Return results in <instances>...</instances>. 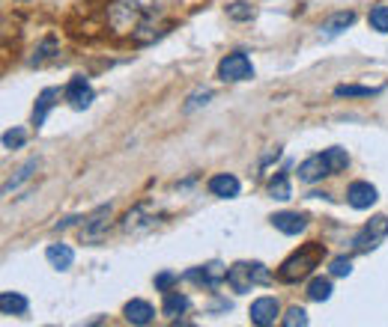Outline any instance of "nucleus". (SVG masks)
<instances>
[{
    "label": "nucleus",
    "mask_w": 388,
    "mask_h": 327,
    "mask_svg": "<svg viewBox=\"0 0 388 327\" xmlns=\"http://www.w3.org/2000/svg\"><path fill=\"white\" fill-rule=\"evenodd\" d=\"M227 283L233 291L239 295H248L251 286H254V274H251V262H236L227 268Z\"/></svg>",
    "instance_id": "f8f14e48"
},
{
    "label": "nucleus",
    "mask_w": 388,
    "mask_h": 327,
    "mask_svg": "<svg viewBox=\"0 0 388 327\" xmlns=\"http://www.w3.org/2000/svg\"><path fill=\"white\" fill-rule=\"evenodd\" d=\"M227 15H230L233 21H251V18H254V6L245 3V0H236V3L227 6Z\"/></svg>",
    "instance_id": "a878e982"
},
{
    "label": "nucleus",
    "mask_w": 388,
    "mask_h": 327,
    "mask_svg": "<svg viewBox=\"0 0 388 327\" xmlns=\"http://www.w3.org/2000/svg\"><path fill=\"white\" fill-rule=\"evenodd\" d=\"M352 21H356V13H352V9H347V13H335L331 18L323 21V27H319V36H323V39H335L347 27H352Z\"/></svg>",
    "instance_id": "2eb2a0df"
},
{
    "label": "nucleus",
    "mask_w": 388,
    "mask_h": 327,
    "mask_svg": "<svg viewBox=\"0 0 388 327\" xmlns=\"http://www.w3.org/2000/svg\"><path fill=\"white\" fill-rule=\"evenodd\" d=\"M57 98H60V89H54V86H48V89H42L39 93V98H36V107H33V126H42V122L48 119V114H51V107L57 105Z\"/></svg>",
    "instance_id": "f3484780"
},
{
    "label": "nucleus",
    "mask_w": 388,
    "mask_h": 327,
    "mask_svg": "<svg viewBox=\"0 0 388 327\" xmlns=\"http://www.w3.org/2000/svg\"><path fill=\"white\" fill-rule=\"evenodd\" d=\"M45 259L54 265V268H60V271H66L72 262H75V250L69 244H51L48 250H45Z\"/></svg>",
    "instance_id": "a211bd4d"
},
{
    "label": "nucleus",
    "mask_w": 388,
    "mask_h": 327,
    "mask_svg": "<svg viewBox=\"0 0 388 327\" xmlns=\"http://www.w3.org/2000/svg\"><path fill=\"white\" fill-rule=\"evenodd\" d=\"M66 101L75 107V110H87L93 105V86L87 84L84 75H75L69 84H66Z\"/></svg>",
    "instance_id": "423d86ee"
},
{
    "label": "nucleus",
    "mask_w": 388,
    "mask_h": 327,
    "mask_svg": "<svg viewBox=\"0 0 388 327\" xmlns=\"http://www.w3.org/2000/svg\"><path fill=\"white\" fill-rule=\"evenodd\" d=\"M272 227L278 229V232H284V235H299V232H305L308 220L299 211H278L272 218Z\"/></svg>",
    "instance_id": "4468645a"
},
{
    "label": "nucleus",
    "mask_w": 388,
    "mask_h": 327,
    "mask_svg": "<svg viewBox=\"0 0 388 327\" xmlns=\"http://www.w3.org/2000/svg\"><path fill=\"white\" fill-rule=\"evenodd\" d=\"M281 315V303L275 301V298H257L251 303V324H257V327H269L275 324V319Z\"/></svg>",
    "instance_id": "6e6552de"
},
{
    "label": "nucleus",
    "mask_w": 388,
    "mask_h": 327,
    "mask_svg": "<svg viewBox=\"0 0 388 327\" xmlns=\"http://www.w3.org/2000/svg\"><path fill=\"white\" fill-rule=\"evenodd\" d=\"M36 167H39V161H36V158H30L27 164H21L18 170H15V176H13V178H9V182L3 185V194H13V190H18V188L24 185L27 178L33 176V173H36Z\"/></svg>",
    "instance_id": "aec40b11"
},
{
    "label": "nucleus",
    "mask_w": 388,
    "mask_h": 327,
    "mask_svg": "<svg viewBox=\"0 0 388 327\" xmlns=\"http://www.w3.org/2000/svg\"><path fill=\"white\" fill-rule=\"evenodd\" d=\"M352 271V262L347 256H338V259H331V277H347Z\"/></svg>",
    "instance_id": "2f4dec72"
},
{
    "label": "nucleus",
    "mask_w": 388,
    "mask_h": 327,
    "mask_svg": "<svg viewBox=\"0 0 388 327\" xmlns=\"http://www.w3.org/2000/svg\"><path fill=\"white\" fill-rule=\"evenodd\" d=\"M388 235V218L385 214H376V218H371L368 223L361 227V232L356 235V241H352V247H356V253H368V250H376Z\"/></svg>",
    "instance_id": "7ed1b4c3"
},
{
    "label": "nucleus",
    "mask_w": 388,
    "mask_h": 327,
    "mask_svg": "<svg viewBox=\"0 0 388 327\" xmlns=\"http://www.w3.org/2000/svg\"><path fill=\"white\" fill-rule=\"evenodd\" d=\"M323 253H326L323 244H308V247H302L299 253H293L290 259H284V262H281L278 280H281V283H299V280H305L310 271L319 265Z\"/></svg>",
    "instance_id": "f257e3e1"
},
{
    "label": "nucleus",
    "mask_w": 388,
    "mask_h": 327,
    "mask_svg": "<svg viewBox=\"0 0 388 327\" xmlns=\"http://www.w3.org/2000/svg\"><path fill=\"white\" fill-rule=\"evenodd\" d=\"M308 298H310V301H319V303L329 301V298H331V280L314 277V280L308 283Z\"/></svg>",
    "instance_id": "b1692460"
},
{
    "label": "nucleus",
    "mask_w": 388,
    "mask_h": 327,
    "mask_svg": "<svg viewBox=\"0 0 388 327\" xmlns=\"http://www.w3.org/2000/svg\"><path fill=\"white\" fill-rule=\"evenodd\" d=\"M323 158H326V164H329L331 173H340V170H347V167H350V155H347V149H340V146H331V149H326Z\"/></svg>",
    "instance_id": "5701e85b"
},
{
    "label": "nucleus",
    "mask_w": 388,
    "mask_h": 327,
    "mask_svg": "<svg viewBox=\"0 0 388 327\" xmlns=\"http://www.w3.org/2000/svg\"><path fill=\"white\" fill-rule=\"evenodd\" d=\"M269 194L275 197V199H290L293 197V190H290V178H287V173H278L269 182Z\"/></svg>",
    "instance_id": "393cba45"
},
{
    "label": "nucleus",
    "mask_w": 388,
    "mask_h": 327,
    "mask_svg": "<svg viewBox=\"0 0 388 327\" xmlns=\"http://www.w3.org/2000/svg\"><path fill=\"white\" fill-rule=\"evenodd\" d=\"M323 176H331V170H329V164H326L323 155H310V158H305V161L299 164V178H302L305 185H314Z\"/></svg>",
    "instance_id": "9d476101"
},
{
    "label": "nucleus",
    "mask_w": 388,
    "mask_h": 327,
    "mask_svg": "<svg viewBox=\"0 0 388 327\" xmlns=\"http://www.w3.org/2000/svg\"><path fill=\"white\" fill-rule=\"evenodd\" d=\"M376 199H380V194H376V188L371 182H352L350 190H347V202L352 208H359V211L371 208Z\"/></svg>",
    "instance_id": "1a4fd4ad"
},
{
    "label": "nucleus",
    "mask_w": 388,
    "mask_h": 327,
    "mask_svg": "<svg viewBox=\"0 0 388 327\" xmlns=\"http://www.w3.org/2000/svg\"><path fill=\"white\" fill-rule=\"evenodd\" d=\"M209 98H213V93H209V89H197V93L188 96V101H185V107H182V110H185V114H194V110H197V107H203Z\"/></svg>",
    "instance_id": "7c9ffc66"
},
{
    "label": "nucleus",
    "mask_w": 388,
    "mask_h": 327,
    "mask_svg": "<svg viewBox=\"0 0 388 327\" xmlns=\"http://www.w3.org/2000/svg\"><path fill=\"white\" fill-rule=\"evenodd\" d=\"M239 190H242V185H239V178L233 173H218V176L209 178V194H213V197L233 199V197H239Z\"/></svg>",
    "instance_id": "ddd939ff"
},
{
    "label": "nucleus",
    "mask_w": 388,
    "mask_h": 327,
    "mask_svg": "<svg viewBox=\"0 0 388 327\" xmlns=\"http://www.w3.org/2000/svg\"><path fill=\"white\" fill-rule=\"evenodd\" d=\"M380 89L382 86H359V84H340L335 86V96L338 98H371V96H380Z\"/></svg>",
    "instance_id": "4be33fe9"
},
{
    "label": "nucleus",
    "mask_w": 388,
    "mask_h": 327,
    "mask_svg": "<svg viewBox=\"0 0 388 327\" xmlns=\"http://www.w3.org/2000/svg\"><path fill=\"white\" fill-rule=\"evenodd\" d=\"M176 280H180V277H176L173 271H161V274L155 277V289H159V291H168V289L176 283Z\"/></svg>",
    "instance_id": "473e14b6"
},
{
    "label": "nucleus",
    "mask_w": 388,
    "mask_h": 327,
    "mask_svg": "<svg viewBox=\"0 0 388 327\" xmlns=\"http://www.w3.org/2000/svg\"><path fill=\"white\" fill-rule=\"evenodd\" d=\"M108 21L117 33H129V30L135 33L141 27V6L135 0H117V3L108 9Z\"/></svg>",
    "instance_id": "f03ea898"
},
{
    "label": "nucleus",
    "mask_w": 388,
    "mask_h": 327,
    "mask_svg": "<svg viewBox=\"0 0 388 327\" xmlns=\"http://www.w3.org/2000/svg\"><path fill=\"white\" fill-rule=\"evenodd\" d=\"M284 327H305L308 324V312L302 307H293V310H287V315L281 319Z\"/></svg>",
    "instance_id": "c756f323"
},
{
    "label": "nucleus",
    "mask_w": 388,
    "mask_h": 327,
    "mask_svg": "<svg viewBox=\"0 0 388 327\" xmlns=\"http://www.w3.org/2000/svg\"><path fill=\"white\" fill-rule=\"evenodd\" d=\"M54 51H57V39H54V36H48V39H45V42H42L39 48H36V57H30V66H42V63H45V60L51 57Z\"/></svg>",
    "instance_id": "cd10ccee"
},
{
    "label": "nucleus",
    "mask_w": 388,
    "mask_h": 327,
    "mask_svg": "<svg viewBox=\"0 0 388 327\" xmlns=\"http://www.w3.org/2000/svg\"><path fill=\"white\" fill-rule=\"evenodd\" d=\"M185 280H192V283H201V286L215 289V286H221V283L227 280V268L221 265V262H206V265H201V268L188 271Z\"/></svg>",
    "instance_id": "0eeeda50"
},
{
    "label": "nucleus",
    "mask_w": 388,
    "mask_h": 327,
    "mask_svg": "<svg viewBox=\"0 0 388 327\" xmlns=\"http://www.w3.org/2000/svg\"><path fill=\"white\" fill-rule=\"evenodd\" d=\"M218 77H221V81H230V84L248 81V77H254V66L242 51L227 54V57L218 63Z\"/></svg>",
    "instance_id": "20e7f679"
},
{
    "label": "nucleus",
    "mask_w": 388,
    "mask_h": 327,
    "mask_svg": "<svg viewBox=\"0 0 388 327\" xmlns=\"http://www.w3.org/2000/svg\"><path fill=\"white\" fill-rule=\"evenodd\" d=\"M27 143V131L24 128H13L3 134V149H21Z\"/></svg>",
    "instance_id": "c85d7f7f"
},
{
    "label": "nucleus",
    "mask_w": 388,
    "mask_h": 327,
    "mask_svg": "<svg viewBox=\"0 0 388 327\" xmlns=\"http://www.w3.org/2000/svg\"><path fill=\"white\" fill-rule=\"evenodd\" d=\"M371 27L376 33H388V6L385 3H380V6L371 9Z\"/></svg>",
    "instance_id": "bb28decb"
},
{
    "label": "nucleus",
    "mask_w": 388,
    "mask_h": 327,
    "mask_svg": "<svg viewBox=\"0 0 388 327\" xmlns=\"http://www.w3.org/2000/svg\"><path fill=\"white\" fill-rule=\"evenodd\" d=\"M155 227V214H150V206L147 202H141V206H135L129 214H126V220H123V229L126 232H147Z\"/></svg>",
    "instance_id": "9b49d317"
},
{
    "label": "nucleus",
    "mask_w": 388,
    "mask_h": 327,
    "mask_svg": "<svg viewBox=\"0 0 388 327\" xmlns=\"http://www.w3.org/2000/svg\"><path fill=\"white\" fill-rule=\"evenodd\" d=\"M27 307H30L27 298L18 295V291H3V295H0V312L3 315H24Z\"/></svg>",
    "instance_id": "6ab92c4d"
},
{
    "label": "nucleus",
    "mask_w": 388,
    "mask_h": 327,
    "mask_svg": "<svg viewBox=\"0 0 388 327\" xmlns=\"http://www.w3.org/2000/svg\"><path fill=\"white\" fill-rule=\"evenodd\" d=\"M75 220H81V218H66V220H60V223H57V229H66V227H72Z\"/></svg>",
    "instance_id": "f704fd0d"
},
{
    "label": "nucleus",
    "mask_w": 388,
    "mask_h": 327,
    "mask_svg": "<svg viewBox=\"0 0 388 327\" xmlns=\"http://www.w3.org/2000/svg\"><path fill=\"white\" fill-rule=\"evenodd\" d=\"M251 274H254V283H269V271H266L263 262H251Z\"/></svg>",
    "instance_id": "72a5a7b5"
},
{
    "label": "nucleus",
    "mask_w": 388,
    "mask_h": 327,
    "mask_svg": "<svg viewBox=\"0 0 388 327\" xmlns=\"http://www.w3.org/2000/svg\"><path fill=\"white\" fill-rule=\"evenodd\" d=\"M110 218H114V208L110 206H99L90 218L84 220V227H81V241L84 244H93V241H102L108 229H110Z\"/></svg>",
    "instance_id": "39448f33"
},
{
    "label": "nucleus",
    "mask_w": 388,
    "mask_h": 327,
    "mask_svg": "<svg viewBox=\"0 0 388 327\" xmlns=\"http://www.w3.org/2000/svg\"><path fill=\"white\" fill-rule=\"evenodd\" d=\"M123 315H126V321H129V324H138V327H143V324H152V319H155V310L150 307L147 301L135 298V301H129V303H126Z\"/></svg>",
    "instance_id": "dca6fc26"
},
{
    "label": "nucleus",
    "mask_w": 388,
    "mask_h": 327,
    "mask_svg": "<svg viewBox=\"0 0 388 327\" xmlns=\"http://www.w3.org/2000/svg\"><path fill=\"white\" fill-rule=\"evenodd\" d=\"M188 310V298L180 295V291H164V303H161V312L168 315V319H176V315H182Z\"/></svg>",
    "instance_id": "412c9836"
}]
</instances>
